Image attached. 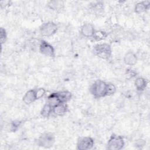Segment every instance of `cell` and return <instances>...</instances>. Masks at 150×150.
<instances>
[{"label": "cell", "instance_id": "obj_6", "mask_svg": "<svg viewBox=\"0 0 150 150\" xmlns=\"http://www.w3.org/2000/svg\"><path fill=\"white\" fill-rule=\"evenodd\" d=\"M94 139L90 137L80 138L77 142V149L79 150H88L94 146Z\"/></svg>", "mask_w": 150, "mask_h": 150}, {"label": "cell", "instance_id": "obj_19", "mask_svg": "<svg viewBox=\"0 0 150 150\" xmlns=\"http://www.w3.org/2000/svg\"><path fill=\"white\" fill-rule=\"evenodd\" d=\"M117 88L114 84L112 83H108L107 85V96H112L116 92Z\"/></svg>", "mask_w": 150, "mask_h": 150}, {"label": "cell", "instance_id": "obj_22", "mask_svg": "<svg viewBox=\"0 0 150 150\" xmlns=\"http://www.w3.org/2000/svg\"><path fill=\"white\" fill-rule=\"evenodd\" d=\"M126 75L128 78H133L137 76V73L131 69H128L126 71Z\"/></svg>", "mask_w": 150, "mask_h": 150}, {"label": "cell", "instance_id": "obj_23", "mask_svg": "<svg viewBox=\"0 0 150 150\" xmlns=\"http://www.w3.org/2000/svg\"><path fill=\"white\" fill-rule=\"evenodd\" d=\"M20 123H21V122H19V121L13 122L11 125V128H12V130L15 131L16 129H17L18 128V127L20 125Z\"/></svg>", "mask_w": 150, "mask_h": 150}, {"label": "cell", "instance_id": "obj_15", "mask_svg": "<svg viewBox=\"0 0 150 150\" xmlns=\"http://www.w3.org/2000/svg\"><path fill=\"white\" fill-rule=\"evenodd\" d=\"M47 103H48L49 105H50L53 108L57 105V104L61 103L60 99L58 97V95L56 93H53L52 94H50L47 98Z\"/></svg>", "mask_w": 150, "mask_h": 150}, {"label": "cell", "instance_id": "obj_5", "mask_svg": "<svg viewBox=\"0 0 150 150\" xmlns=\"http://www.w3.org/2000/svg\"><path fill=\"white\" fill-rule=\"evenodd\" d=\"M54 143V137L52 133H44L38 139V145L45 148H49L52 147Z\"/></svg>", "mask_w": 150, "mask_h": 150}, {"label": "cell", "instance_id": "obj_9", "mask_svg": "<svg viewBox=\"0 0 150 150\" xmlns=\"http://www.w3.org/2000/svg\"><path fill=\"white\" fill-rule=\"evenodd\" d=\"M68 110V107L66 103H61L53 108V114L56 116L64 115Z\"/></svg>", "mask_w": 150, "mask_h": 150}, {"label": "cell", "instance_id": "obj_18", "mask_svg": "<svg viewBox=\"0 0 150 150\" xmlns=\"http://www.w3.org/2000/svg\"><path fill=\"white\" fill-rule=\"evenodd\" d=\"M64 3L61 1H51L48 3V6L53 10H59L63 6Z\"/></svg>", "mask_w": 150, "mask_h": 150}, {"label": "cell", "instance_id": "obj_2", "mask_svg": "<svg viewBox=\"0 0 150 150\" xmlns=\"http://www.w3.org/2000/svg\"><path fill=\"white\" fill-rule=\"evenodd\" d=\"M93 52L95 55L98 57L107 60L111 56L112 49L111 46L108 43H99L94 47Z\"/></svg>", "mask_w": 150, "mask_h": 150}, {"label": "cell", "instance_id": "obj_13", "mask_svg": "<svg viewBox=\"0 0 150 150\" xmlns=\"http://www.w3.org/2000/svg\"><path fill=\"white\" fill-rule=\"evenodd\" d=\"M134 84L136 89L138 91H142L147 87L148 81L142 77H139L135 79L134 81Z\"/></svg>", "mask_w": 150, "mask_h": 150}, {"label": "cell", "instance_id": "obj_10", "mask_svg": "<svg viewBox=\"0 0 150 150\" xmlns=\"http://www.w3.org/2000/svg\"><path fill=\"white\" fill-rule=\"evenodd\" d=\"M22 100L23 103L27 105L32 104L36 100H37L35 95V89H31L26 91L24 94Z\"/></svg>", "mask_w": 150, "mask_h": 150}, {"label": "cell", "instance_id": "obj_14", "mask_svg": "<svg viewBox=\"0 0 150 150\" xmlns=\"http://www.w3.org/2000/svg\"><path fill=\"white\" fill-rule=\"evenodd\" d=\"M57 94L58 95L60 102L63 103H66L67 101L70 100L72 97L71 93L67 90L60 91L57 92Z\"/></svg>", "mask_w": 150, "mask_h": 150}, {"label": "cell", "instance_id": "obj_21", "mask_svg": "<svg viewBox=\"0 0 150 150\" xmlns=\"http://www.w3.org/2000/svg\"><path fill=\"white\" fill-rule=\"evenodd\" d=\"M6 38H7V35H6V30L3 28H1L0 29V39H1V42L2 45L5 42Z\"/></svg>", "mask_w": 150, "mask_h": 150}, {"label": "cell", "instance_id": "obj_12", "mask_svg": "<svg viewBox=\"0 0 150 150\" xmlns=\"http://www.w3.org/2000/svg\"><path fill=\"white\" fill-rule=\"evenodd\" d=\"M137 62V55L132 52H128L124 55V62L128 66H134Z\"/></svg>", "mask_w": 150, "mask_h": 150}, {"label": "cell", "instance_id": "obj_8", "mask_svg": "<svg viewBox=\"0 0 150 150\" xmlns=\"http://www.w3.org/2000/svg\"><path fill=\"white\" fill-rule=\"evenodd\" d=\"M95 28L94 25L89 22L84 23L81 26L80 29V32L82 35L86 38L92 37L94 32L95 31Z\"/></svg>", "mask_w": 150, "mask_h": 150}, {"label": "cell", "instance_id": "obj_16", "mask_svg": "<svg viewBox=\"0 0 150 150\" xmlns=\"http://www.w3.org/2000/svg\"><path fill=\"white\" fill-rule=\"evenodd\" d=\"M53 114V107L48 103H46L40 111L41 115L44 118H48Z\"/></svg>", "mask_w": 150, "mask_h": 150}, {"label": "cell", "instance_id": "obj_3", "mask_svg": "<svg viewBox=\"0 0 150 150\" xmlns=\"http://www.w3.org/2000/svg\"><path fill=\"white\" fill-rule=\"evenodd\" d=\"M124 145L125 142L122 136L112 134L107 142V149L110 150H120L122 149Z\"/></svg>", "mask_w": 150, "mask_h": 150}, {"label": "cell", "instance_id": "obj_11", "mask_svg": "<svg viewBox=\"0 0 150 150\" xmlns=\"http://www.w3.org/2000/svg\"><path fill=\"white\" fill-rule=\"evenodd\" d=\"M150 1H144L137 3L134 6V11L137 13H141L145 12L149 8Z\"/></svg>", "mask_w": 150, "mask_h": 150}, {"label": "cell", "instance_id": "obj_17", "mask_svg": "<svg viewBox=\"0 0 150 150\" xmlns=\"http://www.w3.org/2000/svg\"><path fill=\"white\" fill-rule=\"evenodd\" d=\"M107 33L101 30H95L92 38L97 41H101L105 39L107 36Z\"/></svg>", "mask_w": 150, "mask_h": 150}, {"label": "cell", "instance_id": "obj_1", "mask_svg": "<svg viewBox=\"0 0 150 150\" xmlns=\"http://www.w3.org/2000/svg\"><path fill=\"white\" fill-rule=\"evenodd\" d=\"M107 83L101 80H96L90 87L91 94L96 98H101L107 96Z\"/></svg>", "mask_w": 150, "mask_h": 150}, {"label": "cell", "instance_id": "obj_7", "mask_svg": "<svg viewBox=\"0 0 150 150\" xmlns=\"http://www.w3.org/2000/svg\"><path fill=\"white\" fill-rule=\"evenodd\" d=\"M39 51L44 56L53 57L55 56V50L53 46L45 40H42L39 45Z\"/></svg>", "mask_w": 150, "mask_h": 150}, {"label": "cell", "instance_id": "obj_20", "mask_svg": "<svg viewBox=\"0 0 150 150\" xmlns=\"http://www.w3.org/2000/svg\"><path fill=\"white\" fill-rule=\"evenodd\" d=\"M35 95L37 100H39L42 98L46 94V90L44 88L40 87L36 89H35Z\"/></svg>", "mask_w": 150, "mask_h": 150}, {"label": "cell", "instance_id": "obj_4", "mask_svg": "<svg viewBox=\"0 0 150 150\" xmlns=\"http://www.w3.org/2000/svg\"><path fill=\"white\" fill-rule=\"evenodd\" d=\"M57 30V25L52 21L44 23L40 28V32L43 36L50 37L54 35Z\"/></svg>", "mask_w": 150, "mask_h": 150}]
</instances>
